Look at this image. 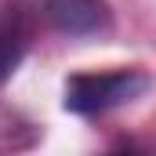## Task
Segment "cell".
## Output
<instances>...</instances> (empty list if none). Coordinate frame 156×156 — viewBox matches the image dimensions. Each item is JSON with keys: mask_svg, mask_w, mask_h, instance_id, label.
Wrapping results in <instances>:
<instances>
[{"mask_svg": "<svg viewBox=\"0 0 156 156\" xmlns=\"http://www.w3.org/2000/svg\"><path fill=\"white\" fill-rule=\"evenodd\" d=\"M37 18H44L62 37H105L113 29V7L105 0H33Z\"/></svg>", "mask_w": 156, "mask_h": 156, "instance_id": "cell-2", "label": "cell"}, {"mask_svg": "<svg viewBox=\"0 0 156 156\" xmlns=\"http://www.w3.org/2000/svg\"><path fill=\"white\" fill-rule=\"evenodd\" d=\"M33 4H11L0 11V87L15 76V69L22 66V58L29 55L33 44Z\"/></svg>", "mask_w": 156, "mask_h": 156, "instance_id": "cell-3", "label": "cell"}, {"mask_svg": "<svg viewBox=\"0 0 156 156\" xmlns=\"http://www.w3.org/2000/svg\"><path fill=\"white\" fill-rule=\"evenodd\" d=\"M153 80L138 69H109V73H73L66 80L62 105L76 116H105L120 105L138 102Z\"/></svg>", "mask_w": 156, "mask_h": 156, "instance_id": "cell-1", "label": "cell"}]
</instances>
